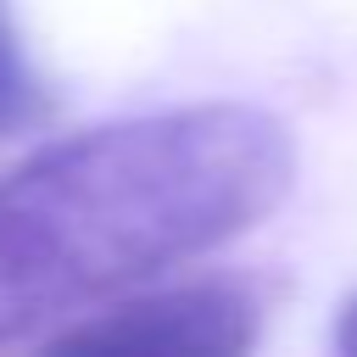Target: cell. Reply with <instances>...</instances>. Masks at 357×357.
Segmentation results:
<instances>
[{
	"label": "cell",
	"instance_id": "obj_1",
	"mask_svg": "<svg viewBox=\"0 0 357 357\" xmlns=\"http://www.w3.org/2000/svg\"><path fill=\"white\" fill-rule=\"evenodd\" d=\"M296 178L279 117L206 100L67 134L0 173V346L262 223Z\"/></svg>",
	"mask_w": 357,
	"mask_h": 357
},
{
	"label": "cell",
	"instance_id": "obj_2",
	"mask_svg": "<svg viewBox=\"0 0 357 357\" xmlns=\"http://www.w3.org/2000/svg\"><path fill=\"white\" fill-rule=\"evenodd\" d=\"M262 335V296L245 279L206 273L128 296L61 329L39 357H251Z\"/></svg>",
	"mask_w": 357,
	"mask_h": 357
},
{
	"label": "cell",
	"instance_id": "obj_3",
	"mask_svg": "<svg viewBox=\"0 0 357 357\" xmlns=\"http://www.w3.org/2000/svg\"><path fill=\"white\" fill-rule=\"evenodd\" d=\"M45 112H50V95H45V84L33 78V67H28L11 22L0 17V139L28 134Z\"/></svg>",
	"mask_w": 357,
	"mask_h": 357
},
{
	"label": "cell",
	"instance_id": "obj_4",
	"mask_svg": "<svg viewBox=\"0 0 357 357\" xmlns=\"http://www.w3.org/2000/svg\"><path fill=\"white\" fill-rule=\"evenodd\" d=\"M335 357H357V296H351L346 312L335 318Z\"/></svg>",
	"mask_w": 357,
	"mask_h": 357
}]
</instances>
